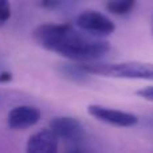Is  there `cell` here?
Here are the masks:
<instances>
[{"mask_svg":"<svg viewBox=\"0 0 153 153\" xmlns=\"http://www.w3.org/2000/svg\"><path fill=\"white\" fill-rule=\"evenodd\" d=\"M34 40L42 48L74 62H95L110 51V43L101 36L76 31L69 23H45L34 30Z\"/></svg>","mask_w":153,"mask_h":153,"instance_id":"6da1fadb","label":"cell"},{"mask_svg":"<svg viewBox=\"0 0 153 153\" xmlns=\"http://www.w3.org/2000/svg\"><path fill=\"white\" fill-rule=\"evenodd\" d=\"M78 63L90 75L153 81V63L148 62L130 61L121 63H94V62H86V63L78 62Z\"/></svg>","mask_w":153,"mask_h":153,"instance_id":"7a4b0ae2","label":"cell"},{"mask_svg":"<svg viewBox=\"0 0 153 153\" xmlns=\"http://www.w3.org/2000/svg\"><path fill=\"white\" fill-rule=\"evenodd\" d=\"M76 26L82 31L95 36H108L116 31V24L110 18L94 10H87L76 16Z\"/></svg>","mask_w":153,"mask_h":153,"instance_id":"3957f363","label":"cell"},{"mask_svg":"<svg viewBox=\"0 0 153 153\" xmlns=\"http://www.w3.org/2000/svg\"><path fill=\"white\" fill-rule=\"evenodd\" d=\"M87 113L91 117H94L95 120L103 122V124L111 125V126L132 128L138 124V117L136 114L101 105H89L87 106Z\"/></svg>","mask_w":153,"mask_h":153,"instance_id":"277c9868","label":"cell"},{"mask_svg":"<svg viewBox=\"0 0 153 153\" xmlns=\"http://www.w3.org/2000/svg\"><path fill=\"white\" fill-rule=\"evenodd\" d=\"M50 129L70 144H81L85 140V128L76 118L73 117H55L50 121Z\"/></svg>","mask_w":153,"mask_h":153,"instance_id":"5b68a950","label":"cell"},{"mask_svg":"<svg viewBox=\"0 0 153 153\" xmlns=\"http://www.w3.org/2000/svg\"><path fill=\"white\" fill-rule=\"evenodd\" d=\"M42 117V113L35 106H16L8 114V126L13 130H22L34 126Z\"/></svg>","mask_w":153,"mask_h":153,"instance_id":"8992f818","label":"cell"},{"mask_svg":"<svg viewBox=\"0 0 153 153\" xmlns=\"http://www.w3.org/2000/svg\"><path fill=\"white\" fill-rule=\"evenodd\" d=\"M58 151V137L51 129H42L32 134L27 143L28 153H55Z\"/></svg>","mask_w":153,"mask_h":153,"instance_id":"52a82bcc","label":"cell"},{"mask_svg":"<svg viewBox=\"0 0 153 153\" xmlns=\"http://www.w3.org/2000/svg\"><path fill=\"white\" fill-rule=\"evenodd\" d=\"M58 73L66 81H70L75 85H85L90 81V74L85 71L79 63H62L58 66Z\"/></svg>","mask_w":153,"mask_h":153,"instance_id":"ba28073f","label":"cell"},{"mask_svg":"<svg viewBox=\"0 0 153 153\" xmlns=\"http://www.w3.org/2000/svg\"><path fill=\"white\" fill-rule=\"evenodd\" d=\"M136 1L137 0H110L106 4V10L117 16L128 15L136 7Z\"/></svg>","mask_w":153,"mask_h":153,"instance_id":"9c48e42d","label":"cell"},{"mask_svg":"<svg viewBox=\"0 0 153 153\" xmlns=\"http://www.w3.org/2000/svg\"><path fill=\"white\" fill-rule=\"evenodd\" d=\"M11 18L10 0H0V26L5 24Z\"/></svg>","mask_w":153,"mask_h":153,"instance_id":"30bf717a","label":"cell"},{"mask_svg":"<svg viewBox=\"0 0 153 153\" xmlns=\"http://www.w3.org/2000/svg\"><path fill=\"white\" fill-rule=\"evenodd\" d=\"M136 94H137L138 97H141L143 100L153 102V86H148V87H144V89H140Z\"/></svg>","mask_w":153,"mask_h":153,"instance_id":"8fae6325","label":"cell"},{"mask_svg":"<svg viewBox=\"0 0 153 153\" xmlns=\"http://www.w3.org/2000/svg\"><path fill=\"white\" fill-rule=\"evenodd\" d=\"M40 5L46 10H59L62 8L61 0H40Z\"/></svg>","mask_w":153,"mask_h":153,"instance_id":"7c38bea8","label":"cell"},{"mask_svg":"<svg viewBox=\"0 0 153 153\" xmlns=\"http://www.w3.org/2000/svg\"><path fill=\"white\" fill-rule=\"evenodd\" d=\"M12 81V73L10 71H1L0 73V83H5V82Z\"/></svg>","mask_w":153,"mask_h":153,"instance_id":"4fadbf2b","label":"cell"},{"mask_svg":"<svg viewBox=\"0 0 153 153\" xmlns=\"http://www.w3.org/2000/svg\"><path fill=\"white\" fill-rule=\"evenodd\" d=\"M152 32H153V31H152Z\"/></svg>","mask_w":153,"mask_h":153,"instance_id":"5bb4252c","label":"cell"}]
</instances>
